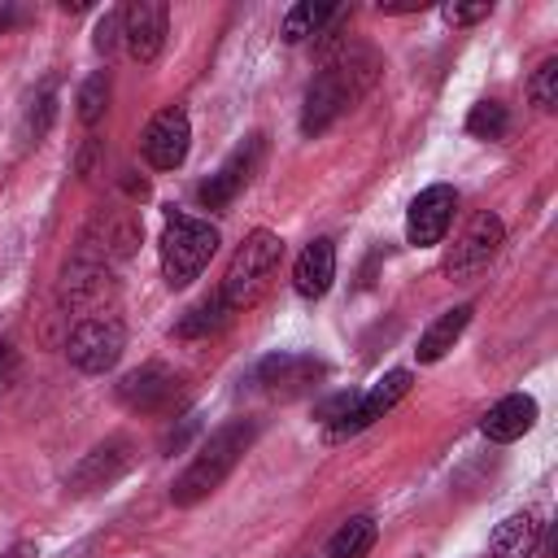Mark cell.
<instances>
[{
	"instance_id": "277c9868",
	"label": "cell",
	"mask_w": 558,
	"mask_h": 558,
	"mask_svg": "<svg viewBox=\"0 0 558 558\" xmlns=\"http://www.w3.org/2000/svg\"><path fill=\"white\" fill-rule=\"evenodd\" d=\"M214 253H218V227H209L205 218H192V214L166 218L157 257H161V279L170 288H187L192 279H201V270L209 266Z\"/></svg>"
},
{
	"instance_id": "7402d4cb",
	"label": "cell",
	"mask_w": 558,
	"mask_h": 558,
	"mask_svg": "<svg viewBox=\"0 0 558 558\" xmlns=\"http://www.w3.org/2000/svg\"><path fill=\"white\" fill-rule=\"evenodd\" d=\"M109 92H113L109 70H96V74L83 78V87H78V96H74V105H78V122H83V126H96V122L105 118V109H109Z\"/></svg>"
},
{
	"instance_id": "6da1fadb",
	"label": "cell",
	"mask_w": 558,
	"mask_h": 558,
	"mask_svg": "<svg viewBox=\"0 0 558 558\" xmlns=\"http://www.w3.org/2000/svg\"><path fill=\"white\" fill-rule=\"evenodd\" d=\"M375 78V52L366 48H344L340 57H331L305 87V105H301V135H318L327 131Z\"/></svg>"
},
{
	"instance_id": "ffe728a7",
	"label": "cell",
	"mask_w": 558,
	"mask_h": 558,
	"mask_svg": "<svg viewBox=\"0 0 558 558\" xmlns=\"http://www.w3.org/2000/svg\"><path fill=\"white\" fill-rule=\"evenodd\" d=\"M344 9H336V4H314V0H301V4H292L288 13H283V39L288 44H305L310 35H323L327 31V22H336Z\"/></svg>"
},
{
	"instance_id": "8992f818",
	"label": "cell",
	"mask_w": 558,
	"mask_h": 558,
	"mask_svg": "<svg viewBox=\"0 0 558 558\" xmlns=\"http://www.w3.org/2000/svg\"><path fill=\"white\" fill-rule=\"evenodd\" d=\"M501 240H506L501 218H497V214H475V218L466 222V231L453 240V248L445 253V266H440V270H445L449 279H471V275H480V270L497 257Z\"/></svg>"
},
{
	"instance_id": "2e32d148",
	"label": "cell",
	"mask_w": 558,
	"mask_h": 558,
	"mask_svg": "<svg viewBox=\"0 0 558 558\" xmlns=\"http://www.w3.org/2000/svg\"><path fill=\"white\" fill-rule=\"evenodd\" d=\"M532 423H536V401H532L527 392H510V397H501L497 405H488V414L480 418V432H484L493 445H510V440H519L523 432H532Z\"/></svg>"
},
{
	"instance_id": "30bf717a",
	"label": "cell",
	"mask_w": 558,
	"mask_h": 558,
	"mask_svg": "<svg viewBox=\"0 0 558 558\" xmlns=\"http://www.w3.org/2000/svg\"><path fill=\"white\" fill-rule=\"evenodd\" d=\"M410 371H388L375 388H366V392H357V401H353V410L340 418V423H331L327 427V440H344V436H357V432H366L371 423H379L405 392H410Z\"/></svg>"
},
{
	"instance_id": "ba28073f",
	"label": "cell",
	"mask_w": 558,
	"mask_h": 558,
	"mask_svg": "<svg viewBox=\"0 0 558 558\" xmlns=\"http://www.w3.org/2000/svg\"><path fill=\"white\" fill-rule=\"evenodd\" d=\"M187 148H192V122L183 109H161L140 135V153L153 170H179L187 161Z\"/></svg>"
},
{
	"instance_id": "52a82bcc",
	"label": "cell",
	"mask_w": 558,
	"mask_h": 558,
	"mask_svg": "<svg viewBox=\"0 0 558 558\" xmlns=\"http://www.w3.org/2000/svg\"><path fill=\"white\" fill-rule=\"evenodd\" d=\"M166 26H170V9L157 0H131L122 4V48L131 52V61L153 65L166 48Z\"/></svg>"
},
{
	"instance_id": "5bb4252c",
	"label": "cell",
	"mask_w": 558,
	"mask_h": 558,
	"mask_svg": "<svg viewBox=\"0 0 558 558\" xmlns=\"http://www.w3.org/2000/svg\"><path fill=\"white\" fill-rule=\"evenodd\" d=\"M323 375H327V366L314 362V357H305V353H275V357H266V362L257 366V379H262L270 392H279V397L310 392Z\"/></svg>"
},
{
	"instance_id": "e0dca14e",
	"label": "cell",
	"mask_w": 558,
	"mask_h": 558,
	"mask_svg": "<svg viewBox=\"0 0 558 558\" xmlns=\"http://www.w3.org/2000/svg\"><path fill=\"white\" fill-rule=\"evenodd\" d=\"M541 532H545V523L536 510H514L497 523V532L488 541V558H532L541 545Z\"/></svg>"
},
{
	"instance_id": "603a6c76",
	"label": "cell",
	"mask_w": 558,
	"mask_h": 558,
	"mask_svg": "<svg viewBox=\"0 0 558 558\" xmlns=\"http://www.w3.org/2000/svg\"><path fill=\"white\" fill-rule=\"evenodd\" d=\"M506 126H510V113H506L501 100H480V105H471V113H466V131H471L475 140H501Z\"/></svg>"
},
{
	"instance_id": "3957f363",
	"label": "cell",
	"mask_w": 558,
	"mask_h": 558,
	"mask_svg": "<svg viewBox=\"0 0 558 558\" xmlns=\"http://www.w3.org/2000/svg\"><path fill=\"white\" fill-rule=\"evenodd\" d=\"M279 262H283V240L275 231H266V227L248 231L244 244L231 253L227 275H222V288H218V296L227 301V310L231 314L235 310H248L266 292V283L279 270Z\"/></svg>"
},
{
	"instance_id": "8fae6325",
	"label": "cell",
	"mask_w": 558,
	"mask_h": 558,
	"mask_svg": "<svg viewBox=\"0 0 558 558\" xmlns=\"http://www.w3.org/2000/svg\"><path fill=\"white\" fill-rule=\"evenodd\" d=\"M257 161H262V135H248L201 187H196V201L205 205V209H227L240 192H244V183L253 179V170H257Z\"/></svg>"
},
{
	"instance_id": "d6986e66",
	"label": "cell",
	"mask_w": 558,
	"mask_h": 558,
	"mask_svg": "<svg viewBox=\"0 0 558 558\" xmlns=\"http://www.w3.org/2000/svg\"><path fill=\"white\" fill-rule=\"evenodd\" d=\"M379 527H375V514H353L349 523H340L323 549V558H366L371 545H375Z\"/></svg>"
},
{
	"instance_id": "9c48e42d",
	"label": "cell",
	"mask_w": 558,
	"mask_h": 558,
	"mask_svg": "<svg viewBox=\"0 0 558 558\" xmlns=\"http://www.w3.org/2000/svg\"><path fill=\"white\" fill-rule=\"evenodd\" d=\"M453 209H458V192L449 183H432L423 187L414 201H410V214H405V240L414 248H432L445 240L449 222H453Z\"/></svg>"
},
{
	"instance_id": "5b68a950",
	"label": "cell",
	"mask_w": 558,
	"mask_h": 558,
	"mask_svg": "<svg viewBox=\"0 0 558 558\" xmlns=\"http://www.w3.org/2000/svg\"><path fill=\"white\" fill-rule=\"evenodd\" d=\"M122 349H126V327H122L113 314H96V318L74 323V331H70V340H65V357H70V366L83 371V375H105V371H113L118 357H122Z\"/></svg>"
},
{
	"instance_id": "d4e9b609",
	"label": "cell",
	"mask_w": 558,
	"mask_h": 558,
	"mask_svg": "<svg viewBox=\"0 0 558 558\" xmlns=\"http://www.w3.org/2000/svg\"><path fill=\"white\" fill-rule=\"evenodd\" d=\"M52 118H57V96L52 92H39V100H31V109H26V118H22V144H39L44 135H48V126H52Z\"/></svg>"
},
{
	"instance_id": "7c38bea8",
	"label": "cell",
	"mask_w": 558,
	"mask_h": 558,
	"mask_svg": "<svg viewBox=\"0 0 558 558\" xmlns=\"http://www.w3.org/2000/svg\"><path fill=\"white\" fill-rule=\"evenodd\" d=\"M135 445H131V436H109L105 445H96L92 453H83V462L65 475V488L70 493H96V488H105V484H113L118 475H126V466H131V453Z\"/></svg>"
},
{
	"instance_id": "cb8c5ba5",
	"label": "cell",
	"mask_w": 558,
	"mask_h": 558,
	"mask_svg": "<svg viewBox=\"0 0 558 558\" xmlns=\"http://www.w3.org/2000/svg\"><path fill=\"white\" fill-rule=\"evenodd\" d=\"M527 100H532L541 113H549V109L558 105V57H545V61L536 65V74L527 78Z\"/></svg>"
},
{
	"instance_id": "f1b7e54d",
	"label": "cell",
	"mask_w": 558,
	"mask_h": 558,
	"mask_svg": "<svg viewBox=\"0 0 558 558\" xmlns=\"http://www.w3.org/2000/svg\"><path fill=\"white\" fill-rule=\"evenodd\" d=\"M0 558H39V549H35V541H17V545H9Z\"/></svg>"
},
{
	"instance_id": "83f0119b",
	"label": "cell",
	"mask_w": 558,
	"mask_h": 558,
	"mask_svg": "<svg viewBox=\"0 0 558 558\" xmlns=\"http://www.w3.org/2000/svg\"><path fill=\"white\" fill-rule=\"evenodd\" d=\"M192 432H196V418H183V427H179V432H170L161 449H166V453H174V449H183V440H187Z\"/></svg>"
},
{
	"instance_id": "4316f807",
	"label": "cell",
	"mask_w": 558,
	"mask_h": 558,
	"mask_svg": "<svg viewBox=\"0 0 558 558\" xmlns=\"http://www.w3.org/2000/svg\"><path fill=\"white\" fill-rule=\"evenodd\" d=\"M480 17H488V4H445V22L453 26H471Z\"/></svg>"
},
{
	"instance_id": "f546056e",
	"label": "cell",
	"mask_w": 558,
	"mask_h": 558,
	"mask_svg": "<svg viewBox=\"0 0 558 558\" xmlns=\"http://www.w3.org/2000/svg\"><path fill=\"white\" fill-rule=\"evenodd\" d=\"M4 357H9V353H4V344H0V375H4Z\"/></svg>"
},
{
	"instance_id": "ac0fdd59",
	"label": "cell",
	"mask_w": 558,
	"mask_h": 558,
	"mask_svg": "<svg viewBox=\"0 0 558 558\" xmlns=\"http://www.w3.org/2000/svg\"><path fill=\"white\" fill-rule=\"evenodd\" d=\"M466 323H471V305H453V310H445L423 336H418V349H414V357H418V366H432V362H440L453 344H458V336L466 331Z\"/></svg>"
},
{
	"instance_id": "4fadbf2b",
	"label": "cell",
	"mask_w": 558,
	"mask_h": 558,
	"mask_svg": "<svg viewBox=\"0 0 558 558\" xmlns=\"http://www.w3.org/2000/svg\"><path fill=\"white\" fill-rule=\"evenodd\" d=\"M174 392H179V379H174V371L161 366V362H144L140 371L122 375V384H118V401H122L126 410H135V414H153V410L170 405Z\"/></svg>"
},
{
	"instance_id": "44dd1931",
	"label": "cell",
	"mask_w": 558,
	"mask_h": 558,
	"mask_svg": "<svg viewBox=\"0 0 558 558\" xmlns=\"http://www.w3.org/2000/svg\"><path fill=\"white\" fill-rule=\"evenodd\" d=\"M227 318H231V310H227V301L214 292V296H205L201 305H192V310L174 323V336H183V340H205V336L222 331Z\"/></svg>"
},
{
	"instance_id": "484cf974",
	"label": "cell",
	"mask_w": 558,
	"mask_h": 558,
	"mask_svg": "<svg viewBox=\"0 0 558 558\" xmlns=\"http://www.w3.org/2000/svg\"><path fill=\"white\" fill-rule=\"evenodd\" d=\"M92 44H96V52H113V44H122V9H109L100 22H96V31H92Z\"/></svg>"
},
{
	"instance_id": "9a60e30c",
	"label": "cell",
	"mask_w": 558,
	"mask_h": 558,
	"mask_svg": "<svg viewBox=\"0 0 558 558\" xmlns=\"http://www.w3.org/2000/svg\"><path fill=\"white\" fill-rule=\"evenodd\" d=\"M331 279H336V244L327 235H318L301 248V257L292 266V288L301 301H323Z\"/></svg>"
},
{
	"instance_id": "7a4b0ae2",
	"label": "cell",
	"mask_w": 558,
	"mask_h": 558,
	"mask_svg": "<svg viewBox=\"0 0 558 558\" xmlns=\"http://www.w3.org/2000/svg\"><path fill=\"white\" fill-rule=\"evenodd\" d=\"M253 440H257V423L253 418H231L218 432H209V440L196 449V458L187 462V471L170 484V501L174 506H196L209 493H218V484L235 471V462L248 453Z\"/></svg>"
}]
</instances>
